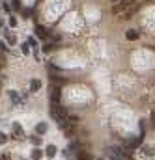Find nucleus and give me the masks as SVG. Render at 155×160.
I'll list each match as a JSON object with an SVG mask.
<instances>
[{"mask_svg":"<svg viewBox=\"0 0 155 160\" xmlns=\"http://www.w3.org/2000/svg\"><path fill=\"white\" fill-rule=\"evenodd\" d=\"M54 49V45L52 43H45V45H43V50H45V52H51Z\"/></svg>","mask_w":155,"mask_h":160,"instance_id":"14","label":"nucleus"},{"mask_svg":"<svg viewBox=\"0 0 155 160\" xmlns=\"http://www.w3.org/2000/svg\"><path fill=\"white\" fill-rule=\"evenodd\" d=\"M28 45H30V47H38V41H36L34 37H30V39H28Z\"/></svg>","mask_w":155,"mask_h":160,"instance_id":"19","label":"nucleus"},{"mask_svg":"<svg viewBox=\"0 0 155 160\" xmlns=\"http://www.w3.org/2000/svg\"><path fill=\"white\" fill-rule=\"evenodd\" d=\"M45 132H47V123H43V121L38 123V125H36V134H38V136H43Z\"/></svg>","mask_w":155,"mask_h":160,"instance_id":"5","label":"nucleus"},{"mask_svg":"<svg viewBox=\"0 0 155 160\" xmlns=\"http://www.w3.org/2000/svg\"><path fill=\"white\" fill-rule=\"evenodd\" d=\"M2 160H9V155H8V153H4V155H2Z\"/></svg>","mask_w":155,"mask_h":160,"instance_id":"25","label":"nucleus"},{"mask_svg":"<svg viewBox=\"0 0 155 160\" xmlns=\"http://www.w3.org/2000/svg\"><path fill=\"white\" fill-rule=\"evenodd\" d=\"M140 145H142V138H131V140L127 142V147L129 149H137Z\"/></svg>","mask_w":155,"mask_h":160,"instance_id":"4","label":"nucleus"},{"mask_svg":"<svg viewBox=\"0 0 155 160\" xmlns=\"http://www.w3.org/2000/svg\"><path fill=\"white\" fill-rule=\"evenodd\" d=\"M125 37H127L129 41H137V39H138V32H137V30H127V32H125Z\"/></svg>","mask_w":155,"mask_h":160,"instance_id":"7","label":"nucleus"},{"mask_svg":"<svg viewBox=\"0 0 155 160\" xmlns=\"http://www.w3.org/2000/svg\"><path fill=\"white\" fill-rule=\"evenodd\" d=\"M13 138L15 140H23L25 138V130H23V127H21L19 123H13Z\"/></svg>","mask_w":155,"mask_h":160,"instance_id":"2","label":"nucleus"},{"mask_svg":"<svg viewBox=\"0 0 155 160\" xmlns=\"http://www.w3.org/2000/svg\"><path fill=\"white\" fill-rule=\"evenodd\" d=\"M142 153H146V156H151L155 151H153V147H148V145H142Z\"/></svg>","mask_w":155,"mask_h":160,"instance_id":"13","label":"nucleus"},{"mask_svg":"<svg viewBox=\"0 0 155 160\" xmlns=\"http://www.w3.org/2000/svg\"><path fill=\"white\" fill-rule=\"evenodd\" d=\"M9 26H12V28L17 26V19H15V17H9Z\"/></svg>","mask_w":155,"mask_h":160,"instance_id":"18","label":"nucleus"},{"mask_svg":"<svg viewBox=\"0 0 155 160\" xmlns=\"http://www.w3.org/2000/svg\"><path fill=\"white\" fill-rule=\"evenodd\" d=\"M77 158H79V160H92V156L88 155L86 151H79V153H77Z\"/></svg>","mask_w":155,"mask_h":160,"instance_id":"11","label":"nucleus"},{"mask_svg":"<svg viewBox=\"0 0 155 160\" xmlns=\"http://www.w3.org/2000/svg\"><path fill=\"white\" fill-rule=\"evenodd\" d=\"M110 160H120V158H116V156H112V158H110Z\"/></svg>","mask_w":155,"mask_h":160,"instance_id":"26","label":"nucleus"},{"mask_svg":"<svg viewBox=\"0 0 155 160\" xmlns=\"http://www.w3.org/2000/svg\"><path fill=\"white\" fill-rule=\"evenodd\" d=\"M4 60H6V58H4V52L0 50V63H4Z\"/></svg>","mask_w":155,"mask_h":160,"instance_id":"23","label":"nucleus"},{"mask_svg":"<svg viewBox=\"0 0 155 160\" xmlns=\"http://www.w3.org/2000/svg\"><path fill=\"white\" fill-rule=\"evenodd\" d=\"M0 50H2V52H4V50H6V45H4V43H2V41H0Z\"/></svg>","mask_w":155,"mask_h":160,"instance_id":"24","label":"nucleus"},{"mask_svg":"<svg viewBox=\"0 0 155 160\" xmlns=\"http://www.w3.org/2000/svg\"><path fill=\"white\" fill-rule=\"evenodd\" d=\"M0 26H2V20H0Z\"/></svg>","mask_w":155,"mask_h":160,"instance_id":"28","label":"nucleus"},{"mask_svg":"<svg viewBox=\"0 0 155 160\" xmlns=\"http://www.w3.org/2000/svg\"><path fill=\"white\" fill-rule=\"evenodd\" d=\"M60 86H52L51 84V102H60Z\"/></svg>","mask_w":155,"mask_h":160,"instance_id":"1","label":"nucleus"},{"mask_svg":"<svg viewBox=\"0 0 155 160\" xmlns=\"http://www.w3.org/2000/svg\"><path fill=\"white\" fill-rule=\"evenodd\" d=\"M28 49H30V45L28 43H23V54H28V52H30Z\"/></svg>","mask_w":155,"mask_h":160,"instance_id":"20","label":"nucleus"},{"mask_svg":"<svg viewBox=\"0 0 155 160\" xmlns=\"http://www.w3.org/2000/svg\"><path fill=\"white\" fill-rule=\"evenodd\" d=\"M56 153H58V149H56V145H49V147L45 149V155H47V156H51V158H52L54 155H56Z\"/></svg>","mask_w":155,"mask_h":160,"instance_id":"10","label":"nucleus"},{"mask_svg":"<svg viewBox=\"0 0 155 160\" xmlns=\"http://www.w3.org/2000/svg\"><path fill=\"white\" fill-rule=\"evenodd\" d=\"M36 36H38L39 39H47V37H49V32L43 28L41 24H36Z\"/></svg>","mask_w":155,"mask_h":160,"instance_id":"3","label":"nucleus"},{"mask_svg":"<svg viewBox=\"0 0 155 160\" xmlns=\"http://www.w3.org/2000/svg\"><path fill=\"white\" fill-rule=\"evenodd\" d=\"M6 142H8V136H6L2 130H0V143H6Z\"/></svg>","mask_w":155,"mask_h":160,"instance_id":"17","label":"nucleus"},{"mask_svg":"<svg viewBox=\"0 0 155 160\" xmlns=\"http://www.w3.org/2000/svg\"><path fill=\"white\" fill-rule=\"evenodd\" d=\"M150 119H151V125H153V127H155V110H153V112H151V117H150Z\"/></svg>","mask_w":155,"mask_h":160,"instance_id":"22","label":"nucleus"},{"mask_svg":"<svg viewBox=\"0 0 155 160\" xmlns=\"http://www.w3.org/2000/svg\"><path fill=\"white\" fill-rule=\"evenodd\" d=\"M32 143H34L36 147H39V145H41V140H39L38 136H34V138H32Z\"/></svg>","mask_w":155,"mask_h":160,"instance_id":"16","label":"nucleus"},{"mask_svg":"<svg viewBox=\"0 0 155 160\" xmlns=\"http://www.w3.org/2000/svg\"><path fill=\"white\" fill-rule=\"evenodd\" d=\"M0 69H2V63H0Z\"/></svg>","mask_w":155,"mask_h":160,"instance_id":"29","label":"nucleus"},{"mask_svg":"<svg viewBox=\"0 0 155 160\" xmlns=\"http://www.w3.org/2000/svg\"><path fill=\"white\" fill-rule=\"evenodd\" d=\"M0 2H2V0H0Z\"/></svg>","mask_w":155,"mask_h":160,"instance_id":"30","label":"nucleus"},{"mask_svg":"<svg viewBox=\"0 0 155 160\" xmlns=\"http://www.w3.org/2000/svg\"><path fill=\"white\" fill-rule=\"evenodd\" d=\"M13 8H15V9H23V6H21L19 0H13Z\"/></svg>","mask_w":155,"mask_h":160,"instance_id":"21","label":"nucleus"},{"mask_svg":"<svg viewBox=\"0 0 155 160\" xmlns=\"http://www.w3.org/2000/svg\"><path fill=\"white\" fill-rule=\"evenodd\" d=\"M39 88H41V80L32 78V80H30V91H38Z\"/></svg>","mask_w":155,"mask_h":160,"instance_id":"8","label":"nucleus"},{"mask_svg":"<svg viewBox=\"0 0 155 160\" xmlns=\"http://www.w3.org/2000/svg\"><path fill=\"white\" fill-rule=\"evenodd\" d=\"M112 2H120V0H112Z\"/></svg>","mask_w":155,"mask_h":160,"instance_id":"27","label":"nucleus"},{"mask_svg":"<svg viewBox=\"0 0 155 160\" xmlns=\"http://www.w3.org/2000/svg\"><path fill=\"white\" fill-rule=\"evenodd\" d=\"M65 80L64 78H60V77H51V84L52 86H60V84H64Z\"/></svg>","mask_w":155,"mask_h":160,"instance_id":"12","label":"nucleus"},{"mask_svg":"<svg viewBox=\"0 0 155 160\" xmlns=\"http://www.w3.org/2000/svg\"><path fill=\"white\" fill-rule=\"evenodd\" d=\"M41 156H43V151H41L39 147H36L34 151H32V156H30V158H32V160H41Z\"/></svg>","mask_w":155,"mask_h":160,"instance_id":"9","label":"nucleus"},{"mask_svg":"<svg viewBox=\"0 0 155 160\" xmlns=\"http://www.w3.org/2000/svg\"><path fill=\"white\" fill-rule=\"evenodd\" d=\"M6 41H8V45H12V47H13V45L17 43L15 34H12V32H8V30H6Z\"/></svg>","mask_w":155,"mask_h":160,"instance_id":"6","label":"nucleus"},{"mask_svg":"<svg viewBox=\"0 0 155 160\" xmlns=\"http://www.w3.org/2000/svg\"><path fill=\"white\" fill-rule=\"evenodd\" d=\"M9 97H12V101H13V102H17V101H19V97H17V91H9Z\"/></svg>","mask_w":155,"mask_h":160,"instance_id":"15","label":"nucleus"}]
</instances>
